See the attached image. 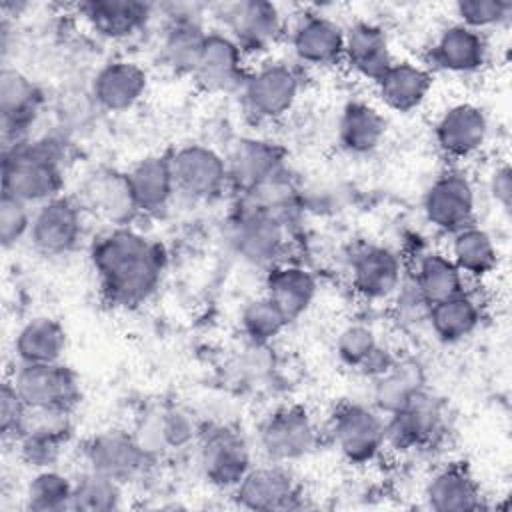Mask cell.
<instances>
[{
    "label": "cell",
    "mask_w": 512,
    "mask_h": 512,
    "mask_svg": "<svg viewBox=\"0 0 512 512\" xmlns=\"http://www.w3.org/2000/svg\"><path fill=\"white\" fill-rule=\"evenodd\" d=\"M166 262L162 244L132 226H110L90 244V264L100 294L118 308L148 302L160 288Z\"/></svg>",
    "instance_id": "6da1fadb"
},
{
    "label": "cell",
    "mask_w": 512,
    "mask_h": 512,
    "mask_svg": "<svg viewBox=\"0 0 512 512\" xmlns=\"http://www.w3.org/2000/svg\"><path fill=\"white\" fill-rule=\"evenodd\" d=\"M68 162L64 138L46 134L2 150V194L40 206L62 194Z\"/></svg>",
    "instance_id": "7a4b0ae2"
},
{
    "label": "cell",
    "mask_w": 512,
    "mask_h": 512,
    "mask_svg": "<svg viewBox=\"0 0 512 512\" xmlns=\"http://www.w3.org/2000/svg\"><path fill=\"white\" fill-rule=\"evenodd\" d=\"M28 410L72 416L82 402L78 374L62 364H18L8 378Z\"/></svg>",
    "instance_id": "3957f363"
},
{
    "label": "cell",
    "mask_w": 512,
    "mask_h": 512,
    "mask_svg": "<svg viewBox=\"0 0 512 512\" xmlns=\"http://www.w3.org/2000/svg\"><path fill=\"white\" fill-rule=\"evenodd\" d=\"M228 242L240 260L270 268L288 250L290 218L238 204L228 222Z\"/></svg>",
    "instance_id": "277c9868"
},
{
    "label": "cell",
    "mask_w": 512,
    "mask_h": 512,
    "mask_svg": "<svg viewBox=\"0 0 512 512\" xmlns=\"http://www.w3.org/2000/svg\"><path fill=\"white\" fill-rule=\"evenodd\" d=\"M328 434L340 456L352 466H368L376 462L388 446L386 416L372 404H338L330 414Z\"/></svg>",
    "instance_id": "5b68a950"
},
{
    "label": "cell",
    "mask_w": 512,
    "mask_h": 512,
    "mask_svg": "<svg viewBox=\"0 0 512 512\" xmlns=\"http://www.w3.org/2000/svg\"><path fill=\"white\" fill-rule=\"evenodd\" d=\"M196 446L200 474L216 490L232 492L254 466L246 436L230 424L202 426Z\"/></svg>",
    "instance_id": "8992f818"
},
{
    "label": "cell",
    "mask_w": 512,
    "mask_h": 512,
    "mask_svg": "<svg viewBox=\"0 0 512 512\" xmlns=\"http://www.w3.org/2000/svg\"><path fill=\"white\" fill-rule=\"evenodd\" d=\"M318 440V424L302 404L278 406L260 422L256 432V442L264 458L278 464H292L306 458L316 450Z\"/></svg>",
    "instance_id": "52a82bcc"
},
{
    "label": "cell",
    "mask_w": 512,
    "mask_h": 512,
    "mask_svg": "<svg viewBox=\"0 0 512 512\" xmlns=\"http://www.w3.org/2000/svg\"><path fill=\"white\" fill-rule=\"evenodd\" d=\"M302 80L296 66L270 60L248 72L240 96L246 112L258 122L284 118L300 96Z\"/></svg>",
    "instance_id": "ba28073f"
},
{
    "label": "cell",
    "mask_w": 512,
    "mask_h": 512,
    "mask_svg": "<svg viewBox=\"0 0 512 512\" xmlns=\"http://www.w3.org/2000/svg\"><path fill=\"white\" fill-rule=\"evenodd\" d=\"M222 32H226L246 56L266 54L278 44L286 20L278 4L268 0H238L218 8Z\"/></svg>",
    "instance_id": "9c48e42d"
},
{
    "label": "cell",
    "mask_w": 512,
    "mask_h": 512,
    "mask_svg": "<svg viewBox=\"0 0 512 512\" xmlns=\"http://www.w3.org/2000/svg\"><path fill=\"white\" fill-rule=\"evenodd\" d=\"M234 502L254 512H284L304 506V490L288 464L252 466L232 490Z\"/></svg>",
    "instance_id": "30bf717a"
},
{
    "label": "cell",
    "mask_w": 512,
    "mask_h": 512,
    "mask_svg": "<svg viewBox=\"0 0 512 512\" xmlns=\"http://www.w3.org/2000/svg\"><path fill=\"white\" fill-rule=\"evenodd\" d=\"M446 434V410L440 398L426 390L406 406L386 416V442L400 452H416L436 446Z\"/></svg>",
    "instance_id": "8fae6325"
},
{
    "label": "cell",
    "mask_w": 512,
    "mask_h": 512,
    "mask_svg": "<svg viewBox=\"0 0 512 512\" xmlns=\"http://www.w3.org/2000/svg\"><path fill=\"white\" fill-rule=\"evenodd\" d=\"M84 206L78 198L56 196L34 208L30 242L44 256H66L74 252L86 230Z\"/></svg>",
    "instance_id": "7c38bea8"
},
{
    "label": "cell",
    "mask_w": 512,
    "mask_h": 512,
    "mask_svg": "<svg viewBox=\"0 0 512 512\" xmlns=\"http://www.w3.org/2000/svg\"><path fill=\"white\" fill-rule=\"evenodd\" d=\"M422 212L432 228L450 236L474 224L476 190L468 174L456 168L438 174L424 194Z\"/></svg>",
    "instance_id": "4fadbf2b"
},
{
    "label": "cell",
    "mask_w": 512,
    "mask_h": 512,
    "mask_svg": "<svg viewBox=\"0 0 512 512\" xmlns=\"http://www.w3.org/2000/svg\"><path fill=\"white\" fill-rule=\"evenodd\" d=\"M170 158L176 192L190 200L218 198L230 184L226 156L206 144H184Z\"/></svg>",
    "instance_id": "5bb4252c"
},
{
    "label": "cell",
    "mask_w": 512,
    "mask_h": 512,
    "mask_svg": "<svg viewBox=\"0 0 512 512\" xmlns=\"http://www.w3.org/2000/svg\"><path fill=\"white\" fill-rule=\"evenodd\" d=\"M82 456L86 468L114 478L124 486L138 480L152 462L134 432L120 428H108L92 434L82 446Z\"/></svg>",
    "instance_id": "9a60e30c"
},
{
    "label": "cell",
    "mask_w": 512,
    "mask_h": 512,
    "mask_svg": "<svg viewBox=\"0 0 512 512\" xmlns=\"http://www.w3.org/2000/svg\"><path fill=\"white\" fill-rule=\"evenodd\" d=\"M42 88L22 70L2 66L0 72V128L4 146L28 140L44 108Z\"/></svg>",
    "instance_id": "2e32d148"
},
{
    "label": "cell",
    "mask_w": 512,
    "mask_h": 512,
    "mask_svg": "<svg viewBox=\"0 0 512 512\" xmlns=\"http://www.w3.org/2000/svg\"><path fill=\"white\" fill-rule=\"evenodd\" d=\"M354 292L368 302H382L402 288L404 264L396 250L384 244L358 246L348 262Z\"/></svg>",
    "instance_id": "e0dca14e"
},
{
    "label": "cell",
    "mask_w": 512,
    "mask_h": 512,
    "mask_svg": "<svg viewBox=\"0 0 512 512\" xmlns=\"http://www.w3.org/2000/svg\"><path fill=\"white\" fill-rule=\"evenodd\" d=\"M244 50L222 30H208L196 58L192 78L206 92H240L246 76Z\"/></svg>",
    "instance_id": "ac0fdd59"
},
{
    "label": "cell",
    "mask_w": 512,
    "mask_h": 512,
    "mask_svg": "<svg viewBox=\"0 0 512 512\" xmlns=\"http://www.w3.org/2000/svg\"><path fill=\"white\" fill-rule=\"evenodd\" d=\"M432 132L438 150L446 158L466 160L484 148L490 124L480 106L472 102H458L438 116Z\"/></svg>",
    "instance_id": "d6986e66"
},
{
    "label": "cell",
    "mask_w": 512,
    "mask_h": 512,
    "mask_svg": "<svg viewBox=\"0 0 512 512\" xmlns=\"http://www.w3.org/2000/svg\"><path fill=\"white\" fill-rule=\"evenodd\" d=\"M294 58L304 66L330 68L342 62L344 28L320 12H304L290 30Z\"/></svg>",
    "instance_id": "ffe728a7"
},
{
    "label": "cell",
    "mask_w": 512,
    "mask_h": 512,
    "mask_svg": "<svg viewBox=\"0 0 512 512\" xmlns=\"http://www.w3.org/2000/svg\"><path fill=\"white\" fill-rule=\"evenodd\" d=\"M206 34L208 30L204 28L202 16L194 6H170L158 46L162 62L178 74L192 76Z\"/></svg>",
    "instance_id": "44dd1931"
},
{
    "label": "cell",
    "mask_w": 512,
    "mask_h": 512,
    "mask_svg": "<svg viewBox=\"0 0 512 512\" xmlns=\"http://www.w3.org/2000/svg\"><path fill=\"white\" fill-rule=\"evenodd\" d=\"M488 58L486 34L460 22L442 28L428 50L430 66L448 74H476L488 64Z\"/></svg>",
    "instance_id": "7402d4cb"
},
{
    "label": "cell",
    "mask_w": 512,
    "mask_h": 512,
    "mask_svg": "<svg viewBox=\"0 0 512 512\" xmlns=\"http://www.w3.org/2000/svg\"><path fill=\"white\" fill-rule=\"evenodd\" d=\"M230 186L240 194L286 170V150L266 138H240L226 156Z\"/></svg>",
    "instance_id": "603a6c76"
},
{
    "label": "cell",
    "mask_w": 512,
    "mask_h": 512,
    "mask_svg": "<svg viewBox=\"0 0 512 512\" xmlns=\"http://www.w3.org/2000/svg\"><path fill=\"white\" fill-rule=\"evenodd\" d=\"M76 10L96 36L112 42L140 34L154 16V6L142 0H86Z\"/></svg>",
    "instance_id": "cb8c5ba5"
},
{
    "label": "cell",
    "mask_w": 512,
    "mask_h": 512,
    "mask_svg": "<svg viewBox=\"0 0 512 512\" xmlns=\"http://www.w3.org/2000/svg\"><path fill=\"white\" fill-rule=\"evenodd\" d=\"M424 502L434 512L484 510L482 488L464 462H448L432 472L424 486Z\"/></svg>",
    "instance_id": "d4e9b609"
},
{
    "label": "cell",
    "mask_w": 512,
    "mask_h": 512,
    "mask_svg": "<svg viewBox=\"0 0 512 512\" xmlns=\"http://www.w3.org/2000/svg\"><path fill=\"white\" fill-rule=\"evenodd\" d=\"M148 90V72L134 60H110L92 78L90 96L106 112L134 108Z\"/></svg>",
    "instance_id": "484cf974"
},
{
    "label": "cell",
    "mask_w": 512,
    "mask_h": 512,
    "mask_svg": "<svg viewBox=\"0 0 512 512\" xmlns=\"http://www.w3.org/2000/svg\"><path fill=\"white\" fill-rule=\"evenodd\" d=\"M202 424L182 406L154 408L138 422L134 436L150 458L196 442Z\"/></svg>",
    "instance_id": "4316f807"
},
{
    "label": "cell",
    "mask_w": 512,
    "mask_h": 512,
    "mask_svg": "<svg viewBox=\"0 0 512 512\" xmlns=\"http://www.w3.org/2000/svg\"><path fill=\"white\" fill-rule=\"evenodd\" d=\"M80 204L84 206V210H92L110 226H130L134 216L140 214L126 172L110 168L98 170L88 176L82 186Z\"/></svg>",
    "instance_id": "83f0119b"
},
{
    "label": "cell",
    "mask_w": 512,
    "mask_h": 512,
    "mask_svg": "<svg viewBox=\"0 0 512 512\" xmlns=\"http://www.w3.org/2000/svg\"><path fill=\"white\" fill-rule=\"evenodd\" d=\"M72 438L70 416L32 412L24 434L18 438L20 458L34 470L54 468Z\"/></svg>",
    "instance_id": "f1b7e54d"
},
{
    "label": "cell",
    "mask_w": 512,
    "mask_h": 512,
    "mask_svg": "<svg viewBox=\"0 0 512 512\" xmlns=\"http://www.w3.org/2000/svg\"><path fill=\"white\" fill-rule=\"evenodd\" d=\"M342 62L364 80L376 82L394 62L388 32L370 20H356L344 28Z\"/></svg>",
    "instance_id": "f546056e"
},
{
    "label": "cell",
    "mask_w": 512,
    "mask_h": 512,
    "mask_svg": "<svg viewBox=\"0 0 512 512\" xmlns=\"http://www.w3.org/2000/svg\"><path fill=\"white\" fill-rule=\"evenodd\" d=\"M374 86L380 102L388 110L408 114L426 102L434 86V74L424 64L394 60Z\"/></svg>",
    "instance_id": "4dcf8cb0"
},
{
    "label": "cell",
    "mask_w": 512,
    "mask_h": 512,
    "mask_svg": "<svg viewBox=\"0 0 512 512\" xmlns=\"http://www.w3.org/2000/svg\"><path fill=\"white\" fill-rule=\"evenodd\" d=\"M318 294V280L310 268L298 262H278L266 270L264 296H268L290 322L300 318Z\"/></svg>",
    "instance_id": "1f68e13d"
},
{
    "label": "cell",
    "mask_w": 512,
    "mask_h": 512,
    "mask_svg": "<svg viewBox=\"0 0 512 512\" xmlns=\"http://www.w3.org/2000/svg\"><path fill=\"white\" fill-rule=\"evenodd\" d=\"M126 176L140 214H160L176 196L170 158L166 154L144 156Z\"/></svg>",
    "instance_id": "d6a6232c"
},
{
    "label": "cell",
    "mask_w": 512,
    "mask_h": 512,
    "mask_svg": "<svg viewBox=\"0 0 512 512\" xmlns=\"http://www.w3.org/2000/svg\"><path fill=\"white\" fill-rule=\"evenodd\" d=\"M426 368L414 356H396L392 366L372 380V406L390 416L426 390Z\"/></svg>",
    "instance_id": "836d02e7"
},
{
    "label": "cell",
    "mask_w": 512,
    "mask_h": 512,
    "mask_svg": "<svg viewBox=\"0 0 512 512\" xmlns=\"http://www.w3.org/2000/svg\"><path fill=\"white\" fill-rule=\"evenodd\" d=\"M386 126L388 122L376 106L364 100H350L344 104L338 116L336 138L344 152L366 156L382 144Z\"/></svg>",
    "instance_id": "e575fe53"
},
{
    "label": "cell",
    "mask_w": 512,
    "mask_h": 512,
    "mask_svg": "<svg viewBox=\"0 0 512 512\" xmlns=\"http://www.w3.org/2000/svg\"><path fill=\"white\" fill-rule=\"evenodd\" d=\"M12 348L18 364L62 362L68 348V334L56 318L34 316L18 328Z\"/></svg>",
    "instance_id": "d590c367"
},
{
    "label": "cell",
    "mask_w": 512,
    "mask_h": 512,
    "mask_svg": "<svg viewBox=\"0 0 512 512\" xmlns=\"http://www.w3.org/2000/svg\"><path fill=\"white\" fill-rule=\"evenodd\" d=\"M482 318V302L468 290L442 302L430 304L426 314L430 330L444 344H456L472 336L482 324Z\"/></svg>",
    "instance_id": "8d00e7d4"
},
{
    "label": "cell",
    "mask_w": 512,
    "mask_h": 512,
    "mask_svg": "<svg viewBox=\"0 0 512 512\" xmlns=\"http://www.w3.org/2000/svg\"><path fill=\"white\" fill-rule=\"evenodd\" d=\"M448 256L466 278H484L498 268L500 252L492 234L470 224L452 234Z\"/></svg>",
    "instance_id": "74e56055"
},
{
    "label": "cell",
    "mask_w": 512,
    "mask_h": 512,
    "mask_svg": "<svg viewBox=\"0 0 512 512\" xmlns=\"http://www.w3.org/2000/svg\"><path fill=\"white\" fill-rule=\"evenodd\" d=\"M414 288L428 302L436 304L466 290V276L446 252H424L414 270Z\"/></svg>",
    "instance_id": "f35d334b"
},
{
    "label": "cell",
    "mask_w": 512,
    "mask_h": 512,
    "mask_svg": "<svg viewBox=\"0 0 512 512\" xmlns=\"http://www.w3.org/2000/svg\"><path fill=\"white\" fill-rule=\"evenodd\" d=\"M124 504V484L84 468L74 478L72 506L76 512H114Z\"/></svg>",
    "instance_id": "ab89813d"
},
{
    "label": "cell",
    "mask_w": 512,
    "mask_h": 512,
    "mask_svg": "<svg viewBox=\"0 0 512 512\" xmlns=\"http://www.w3.org/2000/svg\"><path fill=\"white\" fill-rule=\"evenodd\" d=\"M74 478L54 468H40L26 484L24 506L34 512H62L72 506Z\"/></svg>",
    "instance_id": "60d3db41"
},
{
    "label": "cell",
    "mask_w": 512,
    "mask_h": 512,
    "mask_svg": "<svg viewBox=\"0 0 512 512\" xmlns=\"http://www.w3.org/2000/svg\"><path fill=\"white\" fill-rule=\"evenodd\" d=\"M288 324V316L264 294L248 300L240 310V330L254 346L270 344Z\"/></svg>",
    "instance_id": "b9f144b4"
},
{
    "label": "cell",
    "mask_w": 512,
    "mask_h": 512,
    "mask_svg": "<svg viewBox=\"0 0 512 512\" xmlns=\"http://www.w3.org/2000/svg\"><path fill=\"white\" fill-rule=\"evenodd\" d=\"M380 340L378 334L374 332L372 326L364 322H350L346 324L334 342V350L338 360L356 372H360L368 360L380 350Z\"/></svg>",
    "instance_id": "7bdbcfd3"
},
{
    "label": "cell",
    "mask_w": 512,
    "mask_h": 512,
    "mask_svg": "<svg viewBox=\"0 0 512 512\" xmlns=\"http://www.w3.org/2000/svg\"><path fill=\"white\" fill-rule=\"evenodd\" d=\"M458 22L484 32L494 26H502L510 20L512 2L510 0H458L454 4Z\"/></svg>",
    "instance_id": "ee69618b"
},
{
    "label": "cell",
    "mask_w": 512,
    "mask_h": 512,
    "mask_svg": "<svg viewBox=\"0 0 512 512\" xmlns=\"http://www.w3.org/2000/svg\"><path fill=\"white\" fill-rule=\"evenodd\" d=\"M32 214L34 212L30 210V204H26L10 194H2V198H0V244L4 250L14 248L30 234Z\"/></svg>",
    "instance_id": "f6af8a7d"
},
{
    "label": "cell",
    "mask_w": 512,
    "mask_h": 512,
    "mask_svg": "<svg viewBox=\"0 0 512 512\" xmlns=\"http://www.w3.org/2000/svg\"><path fill=\"white\" fill-rule=\"evenodd\" d=\"M30 418V410L18 396L10 380H4L0 390V434L4 442H18L24 434Z\"/></svg>",
    "instance_id": "bcb514c9"
},
{
    "label": "cell",
    "mask_w": 512,
    "mask_h": 512,
    "mask_svg": "<svg viewBox=\"0 0 512 512\" xmlns=\"http://www.w3.org/2000/svg\"><path fill=\"white\" fill-rule=\"evenodd\" d=\"M488 190H490V196L494 198V202L504 212H508L510 204H512V172L506 162L494 166V170L490 172Z\"/></svg>",
    "instance_id": "7dc6e473"
}]
</instances>
